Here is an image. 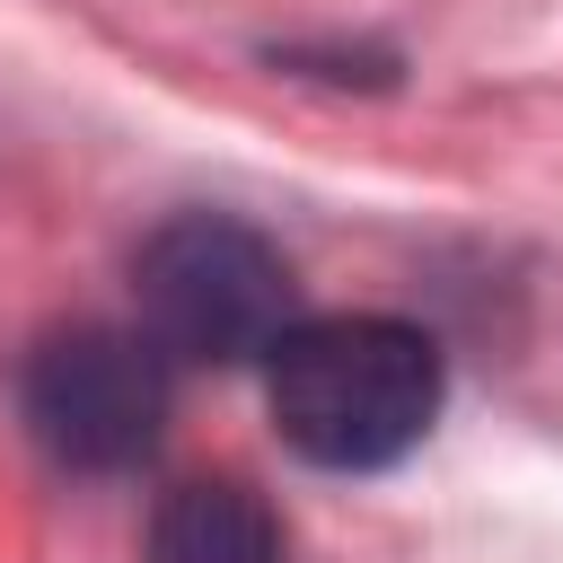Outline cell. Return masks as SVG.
I'll use <instances>...</instances> for the list:
<instances>
[{"label": "cell", "instance_id": "obj_3", "mask_svg": "<svg viewBox=\"0 0 563 563\" xmlns=\"http://www.w3.org/2000/svg\"><path fill=\"white\" fill-rule=\"evenodd\" d=\"M18 413L26 440L70 475H123L167 431V361L141 325H53L18 361Z\"/></svg>", "mask_w": 563, "mask_h": 563}, {"label": "cell", "instance_id": "obj_4", "mask_svg": "<svg viewBox=\"0 0 563 563\" xmlns=\"http://www.w3.org/2000/svg\"><path fill=\"white\" fill-rule=\"evenodd\" d=\"M150 563H290V537L246 475H185L150 510Z\"/></svg>", "mask_w": 563, "mask_h": 563}, {"label": "cell", "instance_id": "obj_2", "mask_svg": "<svg viewBox=\"0 0 563 563\" xmlns=\"http://www.w3.org/2000/svg\"><path fill=\"white\" fill-rule=\"evenodd\" d=\"M132 308L158 361L238 369V361H264L299 325V282H290V255L255 220L176 211L132 246Z\"/></svg>", "mask_w": 563, "mask_h": 563}, {"label": "cell", "instance_id": "obj_1", "mask_svg": "<svg viewBox=\"0 0 563 563\" xmlns=\"http://www.w3.org/2000/svg\"><path fill=\"white\" fill-rule=\"evenodd\" d=\"M440 387V343L405 317H299L264 352V405L282 440L325 475H378L413 457Z\"/></svg>", "mask_w": 563, "mask_h": 563}]
</instances>
